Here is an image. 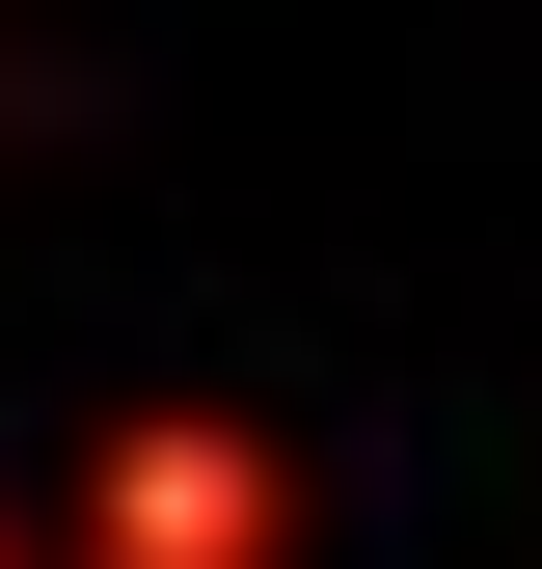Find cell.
Wrapping results in <instances>:
<instances>
[{
  "mask_svg": "<svg viewBox=\"0 0 542 569\" xmlns=\"http://www.w3.org/2000/svg\"><path fill=\"white\" fill-rule=\"evenodd\" d=\"M54 569H299V461L244 407H109L54 488Z\"/></svg>",
  "mask_w": 542,
  "mask_h": 569,
  "instance_id": "obj_1",
  "label": "cell"
},
{
  "mask_svg": "<svg viewBox=\"0 0 542 569\" xmlns=\"http://www.w3.org/2000/svg\"><path fill=\"white\" fill-rule=\"evenodd\" d=\"M0 569H54V542H28V516H0Z\"/></svg>",
  "mask_w": 542,
  "mask_h": 569,
  "instance_id": "obj_2",
  "label": "cell"
}]
</instances>
